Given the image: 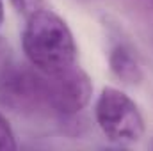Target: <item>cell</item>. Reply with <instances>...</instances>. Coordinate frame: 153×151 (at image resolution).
<instances>
[{
    "instance_id": "6da1fadb",
    "label": "cell",
    "mask_w": 153,
    "mask_h": 151,
    "mask_svg": "<svg viewBox=\"0 0 153 151\" xmlns=\"http://www.w3.org/2000/svg\"><path fill=\"white\" fill-rule=\"evenodd\" d=\"M22 46L29 64L43 73H59L75 66L76 44L68 23L45 7L27 18Z\"/></svg>"
},
{
    "instance_id": "7a4b0ae2",
    "label": "cell",
    "mask_w": 153,
    "mask_h": 151,
    "mask_svg": "<svg viewBox=\"0 0 153 151\" xmlns=\"http://www.w3.org/2000/svg\"><path fill=\"white\" fill-rule=\"evenodd\" d=\"M0 105L25 115H52L50 76L32 64H5L0 70Z\"/></svg>"
},
{
    "instance_id": "3957f363",
    "label": "cell",
    "mask_w": 153,
    "mask_h": 151,
    "mask_svg": "<svg viewBox=\"0 0 153 151\" xmlns=\"http://www.w3.org/2000/svg\"><path fill=\"white\" fill-rule=\"evenodd\" d=\"M96 123L116 144H134L144 133V121L135 101L116 87H105L96 101Z\"/></svg>"
},
{
    "instance_id": "277c9868",
    "label": "cell",
    "mask_w": 153,
    "mask_h": 151,
    "mask_svg": "<svg viewBox=\"0 0 153 151\" xmlns=\"http://www.w3.org/2000/svg\"><path fill=\"white\" fill-rule=\"evenodd\" d=\"M48 76L52 115L68 119L82 112L93 94V84L87 73L71 66L59 73H48Z\"/></svg>"
},
{
    "instance_id": "5b68a950",
    "label": "cell",
    "mask_w": 153,
    "mask_h": 151,
    "mask_svg": "<svg viewBox=\"0 0 153 151\" xmlns=\"http://www.w3.org/2000/svg\"><path fill=\"white\" fill-rule=\"evenodd\" d=\"M109 68L126 85H135L143 80L139 55L119 30H112L109 36Z\"/></svg>"
},
{
    "instance_id": "8992f818",
    "label": "cell",
    "mask_w": 153,
    "mask_h": 151,
    "mask_svg": "<svg viewBox=\"0 0 153 151\" xmlns=\"http://www.w3.org/2000/svg\"><path fill=\"white\" fill-rule=\"evenodd\" d=\"M16 150V141L11 124L7 119L0 114V151H13Z\"/></svg>"
},
{
    "instance_id": "52a82bcc",
    "label": "cell",
    "mask_w": 153,
    "mask_h": 151,
    "mask_svg": "<svg viewBox=\"0 0 153 151\" xmlns=\"http://www.w3.org/2000/svg\"><path fill=\"white\" fill-rule=\"evenodd\" d=\"M126 4L139 18L153 23V0H126Z\"/></svg>"
},
{
    "instance_id": "ba28073f",
    "label": "cell",
    "mask_w": 153,
    "mask_h": 151,
    "mask_svg": "<svg viewBox=\"0 0 153 151\" xmlns=\"http://www.w3.org/2000/svg\"><path fill=\"white\" fill-rule=\"evenodd\" d=\"M13 7L25 18H29L30 14L38 13L39 9L45 7V2L43 0H11Z\"/></svg>"
},
{
    "instance_id": "9c48e42d",
    "label": "cell",
    "mask_w": 153,
    "mask_h": 151,
    "mask_svg": "<svg viewBox=\"0 0 153 151\" xmlns=\"http://www.w3.org/2000/svg\"><path fill=\"white\" fill-rule=\"evenodd\" d=\"M2 20H4V4L0 0V23H2Z\"/></svg>"
}]
</instances>
